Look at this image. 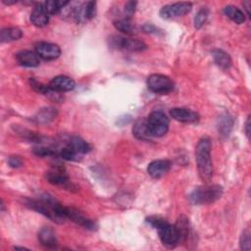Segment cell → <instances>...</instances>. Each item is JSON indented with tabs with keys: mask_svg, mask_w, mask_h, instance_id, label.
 Returning a JSON list of instances; mask_svg holds the SVG:
<instances>
[{
	"mask_svg": "<svg viewBox=\"0 0 251 251\" xmlns=\"http://www.w3.org/2000/svg\"><path fill=\"white\" fill-rule=\"evenodd\" d=\"M195 159L200 178L209 182L213 176V162L211 159V141L204 136L199 139L195 148Z\"/></svg>",
	"mask_w": 251,
	"mask_h": 251,
	"instance_id": "cell-2",
	"label": "cell"
},
{
	"mask_svg": "<svg viewBox=\"0 0 251 251\" xmlns=\"http://www.w3.org/2000/svg\"><path fill=\"white\" fill-rule=\"evenodd\" d=\"M30 22L37 27H43L47 25L49 22V14L45 9L44 4L42 5L37 3L33 6V9L30 13Z\"/></svg>",
	"mask_w": 251,
	"mask_h": 251,
	"instance_id": "cell-14",
	"label": "cell"
},
{
	"mask_svg": "<svg viewBox=\"0 0 251 251\" xmlns=\"http://www.w3.org/2000/svg\"><path fill=\"white\" fill-rule=\"evenodd\" d=\"M96 15V2L88 1L81 7V22L89 21Z\"/></svg>",
	"mask_w": 251,
	"mask_h": 251,
	"instance_id": "cell-29",
	"label": "cell"
},
{
	"mask_svg": "<svg viewBox=\"0 0 251 251\" xmlns=\"http://www.w3.org/2000/svg\"><path fill=\"white\" fill-rule=\"evenodd\" d=\"M192 9V4L189 2H177L165 5L160 10V16L163 19H173L182 17L188 14Z\"/></svg>",
	"mask_w": 251,
	"mask_h": 251,
	"instance_id": "cell-9",
	"label": "cell"
},
{
	"mask_svg": "<svg viewBox=\"0 0 251 251\" xmlns=\"http://www.w3.org/2000/svg\"><path fill=\"white\" fill-rule=\"evenodd\" d=\"M171 166L169 160H155L148 165L147 173L153 178H160L170 171Z\"/></svg>",
	"mask_w": 251,
	"mask_h": 251,
	"instance_id": "cell-16",
	"label": "cell"
},
{
	"mask_svg": "<svg viewBox=\"0 0 251 251\" xmlns=\"http://www.w3.org/2000/svg\"><path fill=\"white\" fill-rule=\"evenodd\" d=\"M69 1H61V0H48L44 3V7L49 15L59 14L62 10L65 9L67 5H69Z\"/></svg>",
	"mask_w": 251,
	"mask_h": 251,
	"instance_id": "cell-28",
	"label": "cell"
},
{
	"mask_svg": "<svg viewBox=\"0 0 251 251\" xmlns=\"http://www.w3.org/2000/svg\"><path fill=\"white\" fill-rule=\"evenodd\" d=\"M147 87L153 93L168 94L174 90L175 83L168 75L153 74L147 78Z\"/></svg>",
	"mask_w": 251,
	"mask_h": 251,
	"instance_id": "cell-6",
	"label": "cell"
},
{
	"mask_svg": "<svg viewBox=\"0 0 251 251\" xmlns=\"http://www.w3.org/2000/svg\"><path fill=\"white\" fill-rule=\"evenodd\" d=\"M214 62L223 70H227L231 66L230 56L221 49H215L212 51Z\"/></svg>",
	"mask_w": 251,
	"mask_h": 251,
	"instance_id": "cell-23",
	"label": "cell"
},
{
	"mask_svg": "<svg viewBox=\"0 0 251 251\" xmlns=\"http://www.w3.org/2000/svg\"><path fill=\"white\" fill-rule=\"evenodd\" d=\"M217 126H218L219 134L223 137H227L233 126L232 117L227 113L222 114L218 119Z\"/></svg>",
	"mask_w": 251,
	"mask_h": 251,
	"instance_id": "cell-19",
	"label": "cell"
},
{
	"mask_svg": "<svg viewBox=\"0 0 251 251\" xmlns=\"http://www.w3.org/2000/svg\"><path fill=\"white\" fill-rule=\"evenodd\" d=\"M136 5H137V3L135 1H128L125 4L124 12H125V15H126V19H129L134 14Z\"/></svg>",
	"mask_w": 251,
	"mask_h": 251,
	"instance_id": "cell-34",
	"label": "cell"
},
{
	"mask_svg": "<svg viewBox=\"0 0 251 251\" xmlns=\"http://www.w3.org/2000/svg\"><path fill=\"white\" fill-rule=\"evenodd\" d=\"M56 116H57L56 109L52 107H46L39 110V112L34 117V120L36 123H39V124H47L52 120H54Z\"/></svg>",
	"mask_w": 251,
	"mask_h": 251,
	"instance_id": "cell-26",
	"label": "cell"
},
{
	"mask_svg": "<svg viewBox=\"0 0 251 251\" xmlns=\"http://www.w3.org/2000/svg\"><path fill=\"white\" fill-rule=\"evenodd\" d=\"M58 156L67 161H78L80 159V154H78L77 152H75L67 145L58 150Z\"/></svg>",
	"mask_w": 251,
	"mask_h": 251,
	"instance_id": "cell-30",
	"label": "cell"
},
{
	"mask_svg": "<svg viewBox=\"0 0 251 251\" xmlns=\"http://www.w3.org/2000/svg\"><path fill=\"white\" fill-rule=\"evenodd\" d=\"M25 205L55 223L62 224L67 219L66 207L49 195H42L36 199H29L26 201Z\"/></svg>",
	"mask_w": 251,
	"mask_h": 251,
	"instance_id": "cell-1",
	"label": "cell"
},
{
	"mask_svg": "<svg viewBox=\"0 0 251 251\" xmlns=\"http://www.w3.org/2000/svg\"><path fill=\"white\" fill-rule=\"evenodd\" d=\"M225 15L229 18L232 22L237 25H241L245 22V15L244 13L237 7L233 5H227L224 8Z\"/></svg>",
	"mask_w": 251,
	"mask_h": 251,
	"instance_id": "cell-25",
	"label": "cell"
},
{
	"mask_svg": "<svg viewBox=\"0 0 251 251\" xmlns=\"http://www.w3.org/2000/svg\"><path fill=\"white\" fill-rule=\"evenodd\" d=\"M250 5H251V2H250V1H245V2H243V7H244L245 10H246L247 16H250V11H249Z\"/></svg>",
	"mask_w": 251,
	"mask_h": 251,
	"instance_id": "cell-37",
	"label": "cell"
},
{
	"mask_svg": "<svg viewBox=\"0 0 251 251\" xmlns=\"http://www.w3.org/2000/svg\"><path fill=\"white\" fill-rule=\"evenodd\" d=\"M175 226L178 233L179 243L185 242L189 236V219L184 215H180L177 218Z\"/></svg>",
	"mask_w": 251,
	"mask_h": 251,
	"instance_id": "cell-22",
	"label": "cell"
},
{
	"mask_svg": "<svg viewBox=\"0 0 251 251\" xmlns=\"http://www.w3.org/2000/svg\"><path fill=\"white\" fill-rule=\"evenodd\" d=\"M35 53L45 61H52L60 57L61 49L55 43L41 41L35 44Z\"/></svg>",
	"mask_w": 251,
	"mask_h": 251,
	"instance_id": "cell-10",
	"label": "cell"
},
{
	"mask_svg": "<svg viewBox=\"0 0 251 251\" xmlns=\"http://www.w3.org/2000/svg\"><path fill=\"white\" fill-rule=\"evenodd\" d=\"M132 134L135 136V138L139 140H149L152 138L151 134L149 133V130L147 128L146 119L139 118L135 121L133 127H132Z\"/></svg>",
	"mask_w": 251,
	"mask_h": 251,
	"instance_id": "cell-20",
	"label": "cell"
},
{
	"mask_svg": "<svg viewBox=\"0 0 251 251\" xmlns=\"http://www.w3.org/2000/svg\"><path fill=\"white\" fill-rule=\"evenodd\" d=\"M45 178L51 184L63 186L66 189L72 190L75 187V185L70 181L66 170L62 166L54 167L52 170L46 172Z\"/></svg>",
	"mask_w": 251,
	"mask_h": 251,
	"instance_id": "cell-8",
	"label": "cell"
},
{
	"mask_svg": "<svg viewBox=\"0 0 251 251\" xmlns=\"http://www.w3.org/2000/svg\"><path fill=\"white\" fill-rule=\"evenodd\" d=\"M223 195V186L219 184L201 185L195 187L189 194L188 199L193 205L212 204Z\"/></svg>",
	"mask_w": 251,
	"mask_h": 251,
	"instance_id": "cell-4",
	"label": "cell"
},
{
	"mask_svg": "<svg viewBox=\"0 0 251 251\" xmlns=\"http://www.w3.org/2000/svg\"><path fill=\"white\" fill-rule=\"evenodd\" d=\"M8 164L10 167L17 169L23 166V159L20 156H16V155L10 156L8 159Z\"/></svg>",
	"mask_w": 251,
	"mask_h": 251,
	"instance_id": "cell-35",
	"label": "cell"
},
{
	"mask_svg": "<svg viewBox=\"0 0 251 251\" xmlns=\"http://www.w3.org/2000/svg\"><path fill=\"white\" fill-rule=\"evenodd\" d=\"M146 221L158 230L159 237L166 247L175 248L179 243L178 233L175 225H171L165 219L157 216L149 217Z\"/></svg>",
	"mask_w": 251,
	"mask_h": 251,
	"instance_id": "cell-3",
	"label": "cell"
},
{
	"mask_svg": "<svg viewBox=\"0 0 251 251\" xmlns=\"http://www.w3.org/2000/svg\"><path fill=\"white\" fill-rule=\"evenodd\" d=\"M29 84L30 87L37 93H40L46 97H48L49 99L55 101V102H60L63 100V96L61 94H59V92L53 90L49 85H45L39 81H37L34 78H30L29 79Z\"/></svg>",
	"mask_w": 251,
	"mask_h": 251,
	"instance_id": "cell-15",
	"label": "cell"
},
{
	"mask_svg": "<svg viewBox=\"0 0 251 251\" xmlns=\"http://www.w3.org/2000/svg\"><path fill=\"white\" fill-rule=\"evenodd\" d=\"M114 25L118 30L126 34H133L136 31L135 25L130 22L129 19H126V18H123L115 21Z\"/></svg>",
	"mask_w": 251,
	"mask_h": 251,
	"instance_id": "cell-27",
	"label": "cell"
},
{
	"mask_svg": "<svg viewBox=\"0 0 251 251\" xmlns=\"http://www.w3.org/2000/svg\"><path fill=\"white\" fill-rule=\"evenodd\" d=\"M66 215H67V219H71L73 222L83 226L86 229H89V230L97 229L98 226L95 221L85 217L84 215H82L79 211H77L75 208L66 207Z\"/></svg>",
	"mask_w": 251,
	"mask_h": 251,
	"instance_id": "cell-11",
	"label": "cell"
},
{
	"mask_svg": "<svg viewBox=\"0 0 251 251\" xmlns=\"http://www.w3.org/2000/svg\"><path fill=\"white\" fill-rule=\"evenodd\" d=\"M38 241L43 247L48 248V249H54L58 245V240H57L56 234H55L54 230L49 226L42 227L39 230Z\"/></svg>",
	"mask_w": 251,
	"mask_h": 251,
	"instance_id": "cell-17",
	"label": "cell"
},
{
	"mask_svg": "<svg viewBox=\"0 0 251 251\" xmlns=\"http://www.w3.org/2000/svg\"><path fill=\"white\" fill-rule=\"evenodd\" d=\"M67 146L71 147L73 150H75V152H77L80 155L88 153L91 150L90 145L84 139H82L81 137L76 136V135H73L68 138Z\"/></svg>",
	"mask_w": 251,
	"mask_h": 251,
	"instance_id": "cell-21",
	"label": "cell"
},
{
	"mask_svg": "<svg viewBox=\"0 0 251 251\" xmlns=\"http://www.w3.org/2000/svg\"><path fill=\"white\" fill-rule=\"evenodd\" d=\"M209 16V10L206 7H202L194 17V27L196 29L201 28L207 22Z\"/></svg>",
	"mask_w": 251,
	"mask_h": 251,
	"instance_id": "cell-31",
	"label": "cell"
},
{
	"mask_svg": "<svg viewBox=\"0 0 251 251\" xmlns=\"http://www.w3.org/2000/svg\"><path fill=\"white\" fill-rule=\"evenodd\" d=\"M147 128L152 137H161L168 132L170 121L162 111H153L146 118Z\"/></svg>",
	"mask_w": 251,
	"mask_h": 251,
	"instance_id": "cell-5",
	"label": "cell"
},
{
	"mask_svg": "<svg viewBox=\"0 0 251 251\" xmlns=\"http://www.w3.org/2000/svg\"><path fill=\"white\" fill-rule=\"evenodd\" d=\"M14 249H27V248H25V247H14Z\"/></svg>",
	"mask_w": 251,
	"mask_h": 251,
	"instance_id": "cell-38",
	"label": "cell"
},
{
	"mask_svg": "<svg viewBox=\"0 0 251 251\" xmlns=\"http://www.w3.org/2000/svg\"><path fill=\"white\" fill-rule=\"evenodd\" d=\"M49 86L57 92H68L75 87V80L68 75H57L51 79Z\"/></svg>",
	"mask_w": 251,
	"mask_h": 251,
	"instance_id": "cell-13",
	"label": "cell"
},
{
	"mask_svg": "<svg viewBox=\"0 0 251 251\" xmlns=\"http://www.w3.org/2000/svg\"><path fill=\"white\" fill-rule=\"evenodd\" d=\"M23 36V31L19 27H5L0 31L1 42H11L19 40Z\"/></svg>",
	"mask_w": 251,
	"mask_h": 251,
	"instance_id": "cell-24",
	"label": "cell"
},
{
	"mask_svg": "<svg viewBox=\"0 0 251 251\" xmlns=\"http://www.w3.org/2000/svg\"><path fill=\"white\" fill-rule=\"evenodd\" d=\"M251 239H250V232L248 229H245L241 236H240V240H239V245H240V249L241 250H249L251 245Z\"/></svg>",
	"mask_w": 251,
	"mask_h": 251,
	"instance_id": "cell-33",
	"label": "cell"
},
{
	"mask_svg": "<svg viewBox=\"0 0 251 251\" xmlns=\"http://www.w3.org/2000/svg\"><path fill=\"white\" fill-rule=\"evenodd\" d=\"M34 155L39 157H55L58 156V150L45 146H37L32 149Z\"/></svg>",
	"mask_w": 251,
	"mask_h": 251,
	"instance_id": "cell-32",
	"label": "cell"
},
{
	"mask_svg": "<svg viewBox=\"0 0 251 251\" xmlns=\"http://www.w3.org/2000/svg\"><path fill=\"white\" fill-rule=\"evenodd\" d=\"M17 61L20 65L27 68H35L40 64L38 55L29 50H22L16 54Z\"/></svg>",
	"mask_w": 251,
	"mask_h": 251,
	"instance_id": "cell-18",
	"label": "cell"
},
{
	"mask_svg": "<svg viewBox=\"0 0 251 251\" xmlns=\"http://www.w3.org/2000/svg\"><path fill=\"white\" fill-rule=\"evenodd\" d=\"M250 117L248 116L247 117V120H246V123H245V133L247 135V137L249 138V135H250Z\"/></svg>",
	"mask_w": 251,
	"mask_h": 251,
	"instance_id": "cell-36",
	"label": "cell"
},
{
	"mask_svg": "<svg viewBox=\"0 0 251 251\" xmlns=\"http://www.w3.org/2000/svg\"><path fill=\"white\" fill-rule=\"evenodd\" d=\"M170 116L174 120L185 124H193L199 120V115L196 112L185 108H173L170 110Z\"/></svg>",
	"mask_w": 251,
	"mask_h": 251,
	"instance_id": "cell-12",
	"label": "cell"
},
{
	"mask_svg": "<svg viewBox=\"0 0 251 251\" xmlns=\"http://www.w3.org/2000/svg\"><path fill=\"white\" fill-rule=\"evenodd\" d=\"M111 46L123 50H127L131 52H141L147 48V45L138 39L126 38L123 36L114 35L110 38Z\"/></svg>",
	"mask_w": 251,
	"mask_h": 251,
	"instance_id": "cell-7",
	"label": "cell"
}]
</instances>
